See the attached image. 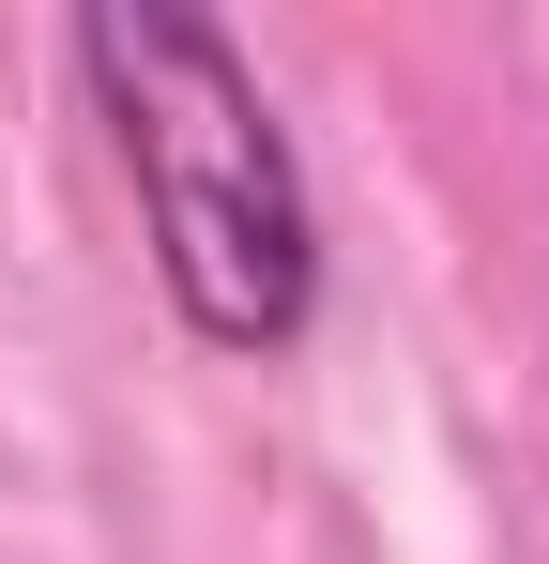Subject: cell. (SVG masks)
Listing matches in <instances>:
<instances>
[{
  "instance_id": "cell-1",
  "label": "cell",
  "mask_w": 549,
  "mask_h": 564,
  "mask_svg": "<svg viewBox=\"0 0 549 564\" xmlns=\"http://www.w3.org/2000/svg\"><path fill=\"white\" fill-rule=\"evenodd\" d=\"M92 122L138 184V245H153V290L198 351L229 367H274L305 351L321 321V198H305V153L274 122L260 62L229 15H183V0H92L62 31Z\"/></svg>"
}]
</instances>
